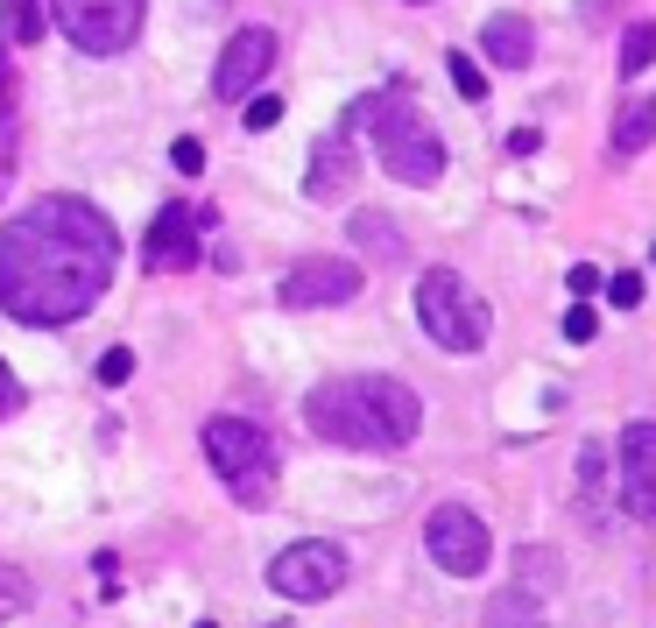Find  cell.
Instances as JSON below:
<instances>
[{
  "instance_id": "6da1fadb",
  "label": "cell",
  "mask_w": 656,
  "mask_h": 628,
  "mask_svg": "<svg viewBox=\"0 0 656 628\" xmlns=\"http://www.w3.org/2000/svg\"><path fill=\"white\" fill-rule=\"evenodd\" d=\"M121 269V234L92 198L50 192L0 226V311L29 332L79 326Z\"/></svg>"
},
{
  "instance_id": "7a4b0ae2",
  "label": "cell",
  "mask_w": 656,
  "mask_h": 628,
  "mask_svg": "<svg viewBox=\"0 0 656 628\" xmlns=\"http://www.w3.org/2000/svg\"><path fill=\"white\" fill-rule=\"evenodd\" d=\"M304 424H311V437L346 452H402L423 431V403L396 374H339V382H318L304 395Z\"/></svg>"
},
{
  "instance_id": "3957f363",
  "label": "cell",
  "mask_w": 656,
  "mask_h": 628,
  "mask_svg": "<svg viewBox=\"0 0 656 628\" xmlns=\"http://www.w3.org/2000/svg\"><path fill=\"white\" fill-rule=\"evenodd\" d=\"M360 106H368V127H375V156L396 184L423 192V184L445 177V135L417 106V92H368Z\"/></svg>"
},
{
  "instance_id": "277c9868",
  "label": "cell",
  "mask_w": 656,
  "mask_h": 628,
  "mask_svg": "<svg viewBox=\"0 0 656 628\" xmlns=\"http://www.w3.org/2000/svg\"><path fill=\"white\" fill-rule=\"evenodd\" d=\"M205 460H212V473H219L226 487H234L240 508L276 502V437L262 424H247V416H212L205 424Z\"/></svg>"
},
{
  "instance_id": "5b68a950",
  "label": "cell",
  "mask_w": 656,
  "mask_h": 628,
  "mask_svg": "<svg viewBox=\"0 0 656 628\" xmlns=\"http://www.w3.org/2000/svg\"><path fill=\"white\" fill-rule=\"evenodd\" d=\"M417 318H423V332H431L445 353H480V347H488V318L494 311H488V297H473L452 269H423Z\"/></svg>"
},
{
  "instance_id": "8992f818",
  "label": "cell",
  "mask_w": 656,
  "mask_h": 628,
  "mask_svg": "<svg viewBox=\"0 0 656 628\" xmlns=\"http://www.w3.org/2000/svg\"><path fill=\"white\" fill-rule=\"evenodd\" d=\"M142 14H148V0H50V22L85 56H121L142 35Z\"/></svg>"
},
{
  "instance_id": "52a82bcc",
  "label": "cell",
  "mask_w": 656,
  "mask_h": 628,
  "mask_svg": "<svg viewBox=\"0 0 656 628\" xmlns=\"http://www.w3.org/2000/svg\"><path fill=\"white\" fill-rule=\"evenodd\" d=\"M423 550H431V565H438V573H452V579H480V573H488V558H494L488 523H480L467 502L431 508V523H423Z\"/></svg>"
},
{
  "instance_id": "ba28073f",
  "label": "cell",
  "mask_w": 656,
  "mask_h": 628,
  "mask_svg": "<svg viewBox=\"0 0 656 628\" xmlns=\"http://www.w3.org/2000/svg\"><path fill=\"white\" fill-rule=\"evenodd\" d=\"M268 586H276L283 600H325L346 586V550L332 537H304L268 558Z\"/></svg>"
},
{
  "instance_id": "9c48e42d",
  "label": "cell",
  "mask_w": 656,
  "mask_h": 628,
  "mask_svg": "<svg viewBox=\"0 0 656 628\" xmlns=\"http://www.w3.org/2000/svg\"><path fill=\"white\" fill-rule=\"evenodd\" d=\"M289 311H325V303H353L360 297V261H339V255H311L283 276L276 290Z\"/></svg>"
},
{
  "instance_id": "30bf717a",
  "label": "cell",
  "mask_w": 656,
  "mask_h": 628,
  "mask_svg": "<svg viewBox=\"0 0 656 628\" xmlns=\"http://www.w3.org/2000/svg\"><path fill=\"white\" fill-rule=\"evenodd\" d=\"M268 64H276V29H234L212 64V100H247L268 79Z\"/></svg>"
},
{
  "instance_id": "8fae6325",
  "label": "cell",
  "mask_w": 656,
  "mask_h": 628,
  "mask_svg": "<svg viewBox=\"0 0 656 628\" xmlns=\"http://www.w3.org/2000/svg\"><path fill=\"white\" fill-rule=\"evenodd\" d=\"M198 205H156V219H148V240H142V261L156 276H177V269H198Z\"/></svg>"
},
{
  "instance_id": "7c38bea8",
  "label": "cell",
  "mask_w": 656,
  "mask_h": 628,
  "mask_svg": "<svg viewBox=\"0 0 656 628\" xmlns=\"http://www.w3.org/2000/svg\"><path fill=\"white\" fill-rule=\"evenodd\" d=\"M622 508L635 523H656V424L622 431Z\"/></svg>"
},
{
  "instance_id": "4fadbf2b",
  "label": "cell",
  "mask_w": 656,
  "mask_h": 628,
  "mask_svg": "<svg viewBox=\"0 0 656 628\" xmlns=\"http://www.w3.org/2000/svg\"><path fill=\"white\" fill-rule=\"evenodd\" d=\"M353 135H360V127L353 121H339L332 127V135H318V148H311V169H304V192H311V198H346V192H353Z\"/></svg>"
},
{
  "instance_id": "5bb4252c",
  "label": "cell",
  "mask_w": 656,
  "mask_h": 628,
  "mask_svg": "<svg viewBox=\"0 0 656 628\" xmlns=\"http://www.w3.org/2000/svg\"><path fill=\"white\" fill-rule=\"evenodd\" d=\"M480 56H488L494 71H523L536 56V29L523 14H488V22H480Z\"/></svg>"
},
{
  "instance_id": "9a60e30c",
  "label": "cell",
  "mask_w": 656,
  "mask_h": 628,
  "mask_svg": "<svg viewBox=\"0 0 656 628\" xmlns=\"http://www.w3.org/2000/svg\"><path fill=\"white\" fill-rule=\"evenodd\" d=\"M614 163H628V156H643V148L656 142V100H643V92H635V100H622V113H614Z\"/></svg>"
},
{
  "instance_id": "2e32d148",
  "label": "cell",
  "mask_w": 656,
  "mask_h": 628,
  "mask_svg": "<svg viewBox=\"0 0 656 628\" xmlns=\"http://www.w3.org/2000/svg\"><path fill=\"white\" fill-rule=\"evenodd\" d=\"M578 502H586L593 529H607V460H601V445H578Z\"/></svg>"
},
{
  "instance_id": "e0dca14e",
  "label": "cell",
  "mask_w": 656,
  "mask_h": 628,
  "mask_svg": "<svg viewBox=\"0 0 656 628\" xmlns=\"http://www.w3.org/2000/svg\"><path fill=\"white\" fill-rule=\"evenodd\" d=\"M353 247H368V255H381V261H402L410 247H402V234L381 213H353Z\"/></svg>"
},
{
  "instance_id": "ac0fdd59",
  "label": "cell",
  "mask_w": 656,
  "mask_h": 628,
  "mask_svg": "<svg viewBox=\"0 0 656 628\" xmlns=\"http://www.w3.org/2000/svg\"><path fill=\"white\" fill-rule=\"evenodd\" d=\"M480 628H551V621H544V607H536V594L515 586V594H501L488 607V621H480Z\"/></svg>"
},
{
  "instance_id": "d6986e66",
  "label": "cell",
  "mask_w": 656,
  "mask_h": 628,
  "mask_svg": "<svg viewBox=\"0 0 656 628\" xmlns=\"http://www.w3.org/2000/svg\"><path fill=\"white\" fill-rule=\"evenodd\" d=\"M0 43H43V8L35 0H0Z\"/></svg>"
},
{
  "instance_id": "ffe728a7",
  "label": "cell",
  "mask_w": 656,
  "mask_h": 628,
  "mask_svg": "<svg viewBox=\"0 0 656 628\" xmlns=\"http://www.w3.org/2000/svg\"><path fill=\"white\" fill-rule=\"evenodd\" d=\"M557 579H565V573H557V558H551V550L544 544H530V550H515V586H523V594H551V586Z\"/></svg>"
},
{
  "instance_id": "44dd1931",
  "label": "cell",
  "mask_w": 656,
  "mask_h": 628,
  "mask_svg": "<svg viewBox=\"0 0 656 628\" xmlns=\"http://www.w3.org/2000/svg\"><path fill=\"white\" fill-rule=\"evenodd\" d=\"M656 64V22H628L622 29V79L635 85V71Z\"/></svg>"
},
{
  "instance_id": "7402d4cb",
  "label": "cell",
  "mask_w": 656,
  "mask_h": 628,
  "mask_svg": "<svg viewBox=\"0 0 656 628\" xmlns=\"http://www.w3.org/2000/svg\"><path fill=\"white\" fill-rule=\"evenodd\" d=\"M445 71H452V85L467 92V100H488V71H480L467 50H452V56H445Z\"/></svg>"
},
{
  "instance_id": "603a6c76",
  "label": "cell",
  "mask_w": 656,
  "mask_h": 628,
  "mask_svg": "<svg viewBox=\"0 0 656 628\" xmlns=\"http://www.w3.org/2000/svg\"><path fill=\"white\" fill-rule=\"evenodd\" d=\"M29 607V573H14V565H0V621H14Z\"/></svg>"
},
{
  "instance_id": "cb8c5ba5",
  "label": "cell",
  "mask_w": 656,
  "mask_h": 628,
  "mask_svg": "<svg viewBox=\"0 0 656 628\" xmlns=\"http://www.w3.org/2000/svg\"><path fill=\"white\" fill-rule=\"evenodd\" d=\"M565 290H572V303H586L593 290H607V276L593 269V261H578V269H565Z\"/></svg>"
},
{
  "instance_id": "d4e9b609",
  "label": "cell",
  "mask_w": 656,
  "mask_h": 628,
  "mask_svg": "<svg viewBox=\"0 0 656 628\" xmlns=\"http://www.w3.org/2000/svg\"><path fill=\"white\" fill-rule=\"evenodd\" d=\"M170 163H177L184 177H198V169H205V142L198 135H177V142H170Z\"/></svg>"
},
{
  "instance_id": "484cf974",
  "label": "cell",
  "mask_w": 656,
  "mask_h": 628,
  "mask_svg": "<svg viewBox=\"0 0 656 628\" xmlns=\"http://www.w3.org/2000/svg\"><path fill=\"white\" fill-rule=\"evenodd\" d=\"M127 374H134V353H127V347H113V353H100V389H121V382H127Z\"/></svg>"
},
{
  "instance_id": "4316f807",
  "label": "cell",
  "mask_w": 656,
  "mask_h": 628,
  "mask_svg": "<svg viewBox=\"0 0 656 628\" xmlns=\"http://www.w3.org/2000/svg\"><path fill=\"white\" fill-rule=\"evenodd\" d=\"M593 332H601V318H593V303H572V311H565V339H572V347H586Z\"/></svg>"
},
{
  "instance_id": "83f0119b",
  "label": "cell",
  "mask_w": 656,
  "mask_h": 628,
  "mask_svg": "<svg viewBox=\"0 0 656 628\" xmlns=\"http://www.w3.org/2000/svg\"><path fill=\"white\" fill-rule=\"evenodd\" d=\"M276 121H283V100H276V92H262V100H247V127H255V135H268Z\"/></svg>"
},
{
  "instance_id": "f1b7e54d",
  "label": "cell",
  "mask_w": 656,
  "mask_h": 628,
  "mask_svg": "<svg viewBox=\"0 0 656 628\" xmlns=\"http://www.w3.org/2000/svg\"><path fill=\"white\" fill-rule=\"evenodd\" d=\"M607 303L614 311H635L643 303V276H607Z\"/></svg>"
},
{
  "instance_id": "f546056e",
  "label": "cell",
  "mask_w": 656,
  "mask_h": 628,
  "mask_svg": "<svg viewBox=\"0 0 656 628\" xmlns=\"http://www.w3.org/2000/svg\"><path fill=\"white\" fill-rule=\"evenodd\" d=\"M8 121H14V64L0 50V135H8Z\"/></svg>"
},
{
  "instance_id": "4dcf8cb0",
  "label": "cell",
  "mask_w": 656,
  "mask_h": 628,
  "mask_svg": "<svg viewBox=\"0 0 656 628\" xmlns=\"http://www.w3.org/2000/svg\"><path fill=\"white\" fill-rule=\"evenodd\" d=\"M14 410H22V382H14V368L0 360V416H14Z\"/></svg>"
},
{
  "instance_id": "1f68e13d",
  "label": "cell",
  "mask_w": 656,
  "mask_h": 628,
  "mask_svg": "<svg viewBox=\"0 0 656 628\" xmlns=\"http://www.w3.org/2000/svg\"><path fill=\"white\" fill-rule=\"evenodd\" d=\"M536 148H544V135H536V127H515V135H509V156H536Z\"/></svg>"
},
{
  "instance_id": "d6a6232c",
  "label": "cell",
  "mask_w": 656,
  "mask_h": 628,
  "mask_svg": "<svg viewBox=\"0 0 656 628\" xmlns=\"http://www.w3.org/2000/svg\"><path fill=\"white\" fill-rule=\"evenodd\" d=\"M410 8H431V0H410Z\"/></svg>"
},
{
  "instance_id": "836d02e7",
  "label": "cell",
  "mask_w": 656,
  "mask_h": 628,
  "mask_svg": "<svg viewBox=\"0 0 656 628\" xmlns=\"http://www.w3.org/2000/svg\"><path fill=\"white\" fill-rule=\"evenodd\" d=\"M198 628H219V621H198Z\"/></svg>"
},
{
  "instance_id": "e575fe53",
  "label": "cell",
  "mask_w": 656,
  "mask_h": 628,
  "mask_svg": "<svg viewBox=\"0 0 656 628\" xmlns=\"http://www.w3.org/2000/svg\"><path fill=\"white\" fill-rule=\"evenodd\" d=\"M649 261H656V247H649Z\"/></svg>"
}]
</instances>
